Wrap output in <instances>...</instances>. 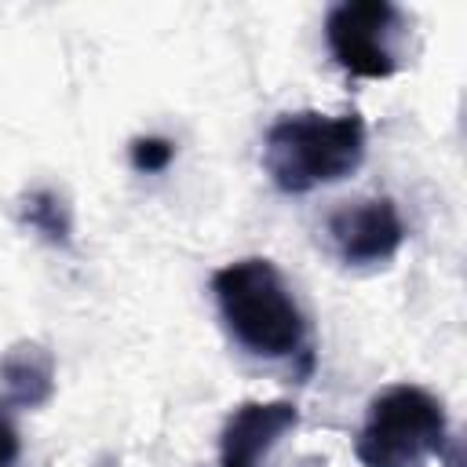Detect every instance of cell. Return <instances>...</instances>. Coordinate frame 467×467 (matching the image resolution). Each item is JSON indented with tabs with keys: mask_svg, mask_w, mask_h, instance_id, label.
Returning <instances> with one entry per match:
<instances>
[{
	"mask_svg": "<svg viewBox=\"0 0 467 467\" xmlns=\"http://www.w3.org/2000/svg\"><path fill=\"white\" fill-rule=\"evenodd\" d=\"M212 296L230 336L255 358H296L306 347V317L281 270L248 255L212 274Z\"/></svg>",
	"mask_w": 467,
	"mask_h": 467,
	"instance_id": "obj_1",
	"label": "cell"
},
{
	"mask_svg": "<svg viewBox=\"0 0 467 467\" xmlns=\"http://www.w3.org/2000/svg\"><path fill=\"white\" fill-rule=\"evenodd\" d=\"M365 120L361 113L325 117L317 109L285 113L263 139V168L281 193H310L339 182L365 161Z\"/></svg>",
	"mask_w": 467,
	"mask_h": 467,
	"instance_id": "obj_2",
	"label": "cell"
},
{
	"mask_svg": "<svg viewBox=\"0 0 467 467\" xmlns=\"http://www.w3.org/2000/svg\"><path fill=\"white\" fill-rule=\"evenodd\" d=\"M445 441L449 420L441 401L416 383H394L368 401L354 452L361 467H423L441 456Z\"/></svg>",
	"mask_w": 467,
	"mask_h": 467,
	"instance_id": "obj_3",
	"label": "cell"
},
{
	"mask_svg": "<svg viewBox=\"0 0 467 467\" xmlns=\"http://www.w3.org/2000/svg\"><path fill=\"white\" fill-rule=\"evenodd\" d=\"M409 22L387 0H343L325 15V44L336 66L358 80L394 77Z\"/></svg>",
	"mask_w": 467,
	"mask_h": 467,
	"instance_id": "obj_4",
	"label": "cell"
},
{
	"mask_svg": "<svg viewBox=\"0 0 467 467\" xmlns=\"http://www.w3.org/2000/svg\"><path fill=\"white\" fill-rule=\"evenodd\" d=\"M328 241L347 266H372L398 255L405 244V223L390 197H361L339 204L328 223Z\"/></svg>",
	"mask_w": 467,
	"mask_h": 467,
	"instance_id": "obj_5",
	"label": "cell"
},
{
	"mask_svg": "<svg viewBox=\"0 0 467 467\" xmlns=\"http://www.w3.org/2000/svg\"><path fill=\"white\" fill-rule=\"evenodd\" d=\"M299 409L292 401H244L219 434V467H255L288 431H296Z\"/></svg>",
	"mask_w": 467,
	"mask_h": 467,
	"instance_id": "obj_6",
	"label": "cell"
},
{
	"mask_svg": "<svg viewBox=\"0 0 467 467\" xmlns=\"http://www.w3.org/2000/svg\"><path fill=\"white\" fill-rule=\"evenodd\" d=\"M0 390L11 409H40L55 398V354L36 339H18L0 354Z\"/></svg>",
	"mask_w": 467,
	"mask_h": 467,
	"instance_id": "obj_7",
	"label": "cell"
},
{
	"mask_svg": "<svg viewBox=\"0 0 467 467\" xmlns=\"http://www.w3.org/2000/svg\"><path fill=\"white\" fill-rule=\"evenodd\" d=\"M18 219L51 248L73 244V208H69L66 193H58L55 186H33L29 193H22Z\"/></svg>",
	"mask_w": 467,
	"mask_h": 467,
	"instance_id": "obj_8",
	"label": "cell"
},
{
	"mask_svg": "<svg viewBox=\"0 0 467 467\" xmlns=\"http://www.w3.org/2000/svg\"><path fill=\"white\" fill-rule=\"evenodd\" d=\"M128 157H131V168L135 171L157 175V171H164L175 161V142L164 139V135H139V139H131Z\"/></svg>",
	"mask_w": 467,
	"mask_h": 467,
	"instance_id": "obj_9",
	"label": "cell"
},
{
	"mask_svg": "<svg viewBox=\"0 0 467 467\" xmlns=\"http://www.w3.org/2000/svg\"><path fill=\"white\" fill-rule=\"evenodd\" d=\"M15 456H18V431L7 416V409L0 405V467H11Z\"/></svg>",
	"mask_w": 467,
	"mask_h": 467,
	"instance_id": "obj_10",
	"label": "cell"
}]
</instances>
